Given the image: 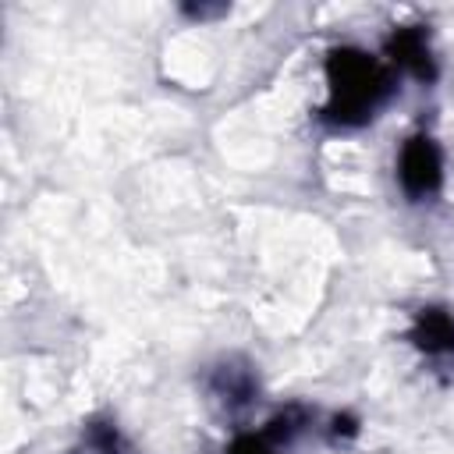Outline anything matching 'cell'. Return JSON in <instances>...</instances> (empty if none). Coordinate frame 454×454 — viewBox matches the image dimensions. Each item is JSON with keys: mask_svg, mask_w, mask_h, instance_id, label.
Returning <instances> with one entry per match:
<instances>
[{"mask_svg": "<svg viewBox=\"0 0 454 454\" xmlns=\"http://www.w3.org/2000/svg\"><path fill=\"white\" fill-rule=\"evenodd\" d=\"M411 340L429 358H454V316L447 309H422L411 323Z\"/></svg>", "mask_w": 454, "mask_h": 454, "instance_id": "4", "label": "cell"}, {"mask_svg": "<svg viewBox=\"0 0 454 454\" xmlns=\"http://www.w3.org/2000/svg\"><path fill=\"white\" fill-rule=\"evenodd\" d=\"M397 184L408 202H433L443 192V153L433 135H408L397 149Z\"/></svg>", "mask_w": 454, "mask_h": 454, "instance_id": "2", "label": "cell"}, {"mask_svg": "<svg viewBox=\"0 0 454 454\" xmlns=\"http://www.w3.org/2000/svg\"><path fill=\"white\" fill-rule=\"evenodd\" d=\"M387 64L397 71H408L419 82L436 78V60H433V50L422 28H397L387 39Z\"/></svg>", "mask_w": 454, "mask_h": 454, "instance_id": "3", "label": "cell"}, {"mask_svg": "<svg viewBox=\"0 0 454 454\" xmlns=\"http://www.w3.org/2000/svg\"><path fill=\"white\" fill-rule=\"evenodd\" d=\"M227 454H270V440L262 433H245V436H238L231 443Z\"/></svg>", "mask_w": 454, "mask_h": 454, "instance_id": "5", "label": "cell"}, {"mask_svg": "<svg viewBox=\"0 0 454 454\" xmlns=\"http://www.w3.org/2000/svg\"><path fill=\"white\" fill-rule=\"evenodd\" d=\"M394 96V67L358 46L326 53V103L323 121L337 128L369 124Z\"/></svg>", "mask_w": 454, "mask_h": 454, "instance_id": "1", "label": "cell"}]
</instances>
